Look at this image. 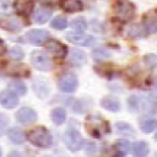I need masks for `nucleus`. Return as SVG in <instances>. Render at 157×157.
<instances>
[{
	"mask_svg": "<svg viewBox=\"0 0 157 157\" xmlns=\"http://www.w3.org/2000/svg\"><path fill=\"white\" fill-rule=\"evenodd\" d=\"M86 129L93 137H101L109 132V124L99 115H88L86 119Z\"/></svg>",
	"mask_w": 157,
	"mask_h": 157,
	"instance_id": "obj_2",
	"label": "nucleus"
},
{
	"mask_svg": "<svg viewBox=\"0 0 157 157\" xmlns=\"http://www.w3.org/2000/svg\"><path fill=\"white\" fill-rule=\"evenodd\" d=\"M36 119H37V113L29 107L20 108L16 112V120L21 124H31L34 123Z\"/></svg>",
	"mask_w": 157,
	"mask_h": 157,
	"instance_id": "obj_11",
	"label": "nucleus"
},
{
	"mask_svg": "<svg viewBox=\"0 0 157 157\" xmlns=\"http://www.w3.org/2000/svg\"><path fill=\"white\" fill-rule=\"evenodd\" d=\"M70 60H71V63H72L74 65H76V66H81V65L86 64V61H87V56H86V54H85L82 50H80V49H75V50L71 52Z\"/></svg>",
	"mask_w": 157,
	"mask_h": 157,
	"instance_id": "obj_18",
	"label": "nucleus"
},
{
	"mask_svg": "<svg viewBox=\"0 0 157 157\" xmlns=\"http://www.w3.org/2000/svg\"><path fill=\"white\" fill-rule=\"evenodd\" d=\"M50 118H52V120H53L54 124L61 125V124L65 121V119H66V112H65L64 108L56 107V108H54V109L50 112Z\"/></svg>",
	"mask_w": 157,
	"mask_h": 157,
	"instance_id": "obj_17",
	"label": "nucleus"
},
{
	"mask_svg": "<svg viewBox=\"0 0 157 157\" xmlns=\"http://www.w3.org/2000/svg\"><path fill=\"white\" fill-rule=\"evenodd\" d=\"M128 104H129L130 110L136 112V110L139 109V105H140V99H139L136 96H130V97L128 98Z\"/></svg>",
	"mask_w": 157,
	"mask_h": 157,
	"instance_id": "obj_33",
	"label": "nucleus"
},
{
	"mask_svg": "<svg viewBox=\"0 0 157 157\" xmlns=\"http://www.w3.org/2000/svg\"><path fill=\"white\" fill-rule=\"evenodd\" d=\"M153 87H155V90L157 91V75H156L155 78H153Z\"/></svg>",
	"mask_w": 157,
	"mask_h": 157,
	"instance_id": "obj_36",
	"label": "nucleus"
},
{
	"mask_svg": "<svg viewBox=\"0 0 157 157\" xmlns=\"http://www.w3.org/2000/svg\"><path fill=\"white\" fill-rule=\"evenodd\" d=\"M101 105L109 112H119L120 110V102L118 98H115L113 96L103 97L101 99Z\"/></svg>",
	"mask_w": 157,
	"mask_h": 157,
	"instance_id": "obj_14",
	"label": "nucleus"
},
{
	"mask_svg": "<svg viewBox=\"0 0 157 157\" xmlns=\"http://www.w3.org/2000/svg\"><path fill=\"white\" fill-rule=\"evenodd\" d=\"M156 157H157V155H156Z\"/></svg>",
	"mask_w": 157,
	"mask_h": 157,
	"instance_id": "obj_41",
	"label": "nucleus"
},
{
	"mask_svg": "<svg viewBox=\"0 0 157 157\" xmlns=\"http://www.w3.org/2000/svg\"><path fill=\"white\" fill-rule=\"evenodd\" d=\"M115 129L119 134H123V135H126V136H132L134 135V129L128 123L119 121V123L115 124Z\"/></svg>",
	"mask_w": 157,
	"mask_h": 157,
	"instance_id": "obj_26",
	"label": "nucleus"
},
{
	"mask_svg": "<svg viewBox=\"0 0 157 157\" xmlns=\"http://www.w3.org/2000/svg\"><path fill=\"white\" fill-rule=\"evenodd\" d=\"M7 157H21V156H20V153H18V152H11Z\"/></svg>",
	"mask_w": 157,
	"mask_h": 157,
	"instance_id": "obj_35",
	"label": "nucleus"
},
{
	"mask_svg": "<svg viewBox=\"0 0 157 157\" xmlns=\"http://www.w3.org/2000/svg\"><path fill=\"white\" fill-rule=\"evenodd\" d=\"M7 136H9V139L13 144H17V145H20V144H22L25 141V134L18 128H11V129H9Z\"/></svg>",
	"mask_w": 157,
	"mask_h": 157,
	"instance_id": "obj_19",
	"label": "nucleus"
},
{
	"mask_svg": "<svg viewBox=\"0 0 157 157\" xmlns=\"http://www.w3.org/2000/svg\"><path fill=\"white\" fill-rule=\"evenodd\" d=\"M92 58L96 60V61H104L107 59L110 58V52L104 49V48H94L92 50Z\"/></svg>",
	"mask_w": 157,
	"mask_h": 157,
	"instance_id": "obj_23",
	"label": "nucleus"
},
{
	"mask_svg": "<svg viewBox=\"0 0 157 157\" xmlns=\"http://www.w3.org/2000/svg\"><path fill=\"white\" fill-rule=\"evenodd\" d=\"M27 139L29 140L31 144H33L34 146L42 147V148L50 147L53 144V137L50 132L48 131V129H45L44 126H37L32 129L27 134Z\"/></svg>",
	"mask_w": 157,
	"mask_h": 157,
	"instance_id": "obj_1",
	"label": "nucleus"
},
{
	"mask_svg": "<svg viewBox=\"0 0 157 157\" xmlns=\"http://www.w3.org/2000/svg\"><path fill=\"white\" fill-rule=\"evenodd\" d=\"M0 104L6 109H13L18 104L17 93L11 90H2L0 92Z\"/></svg>",
	"mask_w": 157,
	"mask_h": 157,
	"instance_id": "obj_10",
	"label": "nucleus"
},
{
	"mask_svg": "<svg viewBox=\"0 0 157 157\" xmlns=\"http://www.w3.org/2000/svg\"><path fill=\"white\" fill-rule=\"evenodd\" d=\"M144 26L147 31V33H157V18L156 17H150L148 15L145 17Z\"/></svg>",
	"mask_w": 157,
	"mask_h": 157,
	"instance_id": "obj_25",
	"label": "nucleus"
},
{
	"mask_svg": "<svg viewBox=\"0 0 157 157\" xmlns=\"http://www.w3.org/2000/svg\"><path fill=\"white\" fill-rule=\"evenodd\" d=\"M31 63H32V65H33L37 70H39V71H45V72H48V71H50L52 67H53V61H52V59H50L47 54H44L43 52H39V50H34V52L31 53Z\"/></svg>",
	"mask_w": 157,
	"mask_h": 157,
	"instance_id": "obj_5",
	"label": "nucleus"
},
{
	"mask_svg": "<svg viewBox=\"0 0 157 157\" xmlns=\"http://www.w3.org/2000/svg\"><path fill=\"white\" fill-rule=\"evenodd\" d=\"M78 85L77 76L74 72H65L63 74L58 80V87L60 91L65 93H72L76 91Z\"/></svg>",
	"mask_w": 157,
	"mask_h": 157,
	"instance_id": "obj_6",
	"label": "nucleus"
},
{
	"mask_svg": "<svg viewBox=\"0 0 157 157\" xmlns=\"http://www.w3.org/2000/svg\"><path fill=\"white\" fill-rule=\"evenodd\" d=\"M50 17H52V10L49 7H45V6L38 7L33 12V20H34V22H37L39 25L45 23L48 20H50Z\"/></svg>",
	"mask_w": 157,
	"mask_h": 157,
	"instance_id": "obj_13",
	"label": "nucleus"
},
{
	"mask_svg": "<svg viewBox=\"0 0 157 157\" xmlns=\"http://www.w3.org/2000/svg\"><path fill=\"white\" fill-rule=\"evenodd\" d=\"M147 34V31L144 25H134L129 29V36L132 38H141Z\"/></svg>",
	"mask_w": 157,
	"mask_h": 157,
	"instance_id": "obj_24",
	"label": "nucleus"
},
{
	"mask_svg": "<svg viewBox=\"0 0 157 157\" xmlns=\"http://www.w3.org/2000/svg\"><path fill=\"white\" fill-rule=\"evenodd\" d=\"M130 147H131V145L128 140H118L117 144H115V148L123 155H125L130 150Z\"/></svg>",
	"mask_w": 157,
	"mask_h": 157,
	"instance_id": "obj_32",
	"label": "nucleus"
},
{
	"mask_svg": "<svg viewBox=\"0 0 157 157\" xmlns=\"http://www.w3.org/2000/svg\"><path fill=\"white\" fill-rule=\"evenodd\" d=\"M134 157H146L148 155V145L145 141H137L131 147Z\"/></svg>",
	"mask_w": 157,
	"mask_h": 157,
	"instance_id": "obj_16",
	"label": "nucleus"
},
{
	"mask_svg": "<svg viewBox=\"0 0 157 157\" xmlns=\"http://www.w3.org/2000/svg\"><path fill=\"white\" fill-rule=\"evenodd\" d=\"M9 88L11 91H13L15 93L20 94V96H23L27 93V87L26 85L22 82V81H18V80H12L9 82Z\"/></svg>",
	"mask_w": 157,
	"mask_h": 157,
	"instance_id": "obj_22",
	"label": "nucleus"
},
{
	"mask_svg": "<svg viewBox=\"0 0 157 157\" xmlns=\"http://www.w3.org/2000/svg\"><path fill=\"white\" fill-rule=\"evenodd\" d=\"M113 11L118 18L129 21L135 15V6L129 0H115L113 4Z\"/></svg>",
	"mask_w": 157,
	"mask_h": 157,
	"instance_id": "obj_3",
	"label": "nucleus"
},
{
	"mask_svg": "<svg viewBox=\"0 0 157 157\" xmlns=\"http://www.w3.org/2000/svg\"><path fill=\"white\" fill-rule=\"evenodd\" d=\"M144 63L147 67L150 69H155L157 67V54H153V53H148L144 56Z\"/></svg>",
	"mask_w": 157,
	"mask_h": 157,
	"instance_id": "obj_30",
	"label": "nucleus"
},
{
	"mask_svg": "<svg viewBox=\"0 0 157 157\" xmlns=\"http://www.w3.org/2000/svg\"><path fill=\"white\" fill-rule=\"evenodd\" d=\"M6 50V47H5V43L2 42V39H0V55H2Z\"/></svg>",
	"mask_w": 157,
	"mask_h": 157,
	"instance_id": "obj_34",
	"label": "nucleus"
},
{
	"mask_svg": "<svg viewBox=\"0 0 157 157\" xmlns=\"http://www.w3.org/2000/svg\"><path fill=\"white\" fill-rule=\"evenodd\" d=\"M64 142L66 145V147L70 151H78L83 147V139L81 137L78 130L74 129V128H69L66 129V131L64 132Z\"/></svg>",
	"mask_w": 157,
	"mask_h": 157,
	"instance_id": "obj_4",
	"label": "nucleus"
},
{
	"mask_svg": "<svg viewBox=\"0 0 157 157\" xmlns=\"http://www.w3.org/2000/svg\"><path fill=\"white\" fill-rule=\"evenodd\" d=\"M0 157H1V148H0Z\"/></svg>",
	"mask_w": 157,
	"mask_h": 157,
	"instance_id": "obj_38",
	"label": "nucleus"
},
{
	"mask_svg": "<svg viewBox=\"0 0 157 157\" xmlns=\"http://www.w3.org/2000/svg\"><path fill=\"white\" fill-rule=\"evenodd\" d=\"M90 105H91V102L88 101V99H86V98H83V99H78V101H76V103L74 104V110L75 112H77V113H83V112H86L88 108H90Z\"/></svg>",
	"mask_w": 157,
	"mask_h": 157,
	"instance_id": "obj_29",
	"label": "nucleus"
},
{
	"mask_svg": "<svg viewBox=\"0 0 157 157\" xmlns=\"http://www.w3.org/2000/svg\"><path fill=\"white\" fill-rule=\"evenodd\" d=\"M0 26H1V22H0Z\"/></svg>",
	"mask_w": 157,
	"mask_h": 157,
	"instance_id": "obj_40",
	"label": "nucleus"
},
{
	"mask_svg": "<svg viewBox=\"0 0 157 157\" xmlns=\"http://www.w3.org/2000/svg\"><path fill=\"white\" fill-rule=\"evenodd\" d=\"M157 128V119L153 118H145L140 121V129L145 132V134H150L155 129Z\"/></svg>",
	"mask_w": 157,
	"mask_h": 157,
	"instance_id": "obj_20",
	"label": "nucleus"
},
{
	"mask_svg": "<svg viewBox=\"0 0 157 157\" xmlns=\"http://www.w3.org/2000/svg\"><path fill=\"white\" fill-rule=\"evenodd\" d=\"M25 40L32 45H40L43 43H45L49 38V32L45 29H40V28H36V29H31L28 31L25 36H23Z\"/></svg>",
	"mask_w": 157,
	"mask_h": 157,
	"instance_id": "obj_8",
	"label": "nucleus"
},
{
	"mask_svg": "<svg viewBox=\"0 0 157 157\" xmlns=\"http://www.w3.org/2000/svg\"><path fill=\"white\" fill-rule=\"evenodd\" d=\"M67 20L64 17V16H55L52 22H50V26L55 29H65L67 27Z\"/></svg>",
	"mask_w": 157,
	"mask_h": 157,
	"instance_id": "obj_27",
	"label": "nucleus"
},
{
	"mask_svg": "<svg viewBox=\"0 0 157 157\" xmlns=\"http://www.w3.org/2000/svg\"><path fill=\"white\" fill-rule=\"evenodd\" d=\"M1 27L10 32H18L22 28V25L16 18H7L1 23Z\"/></svg>",
	"mask_w": 157,
	"mask_h": 157,
	"instance_id": "obj_21",
	"label": "nucleus"
},
{
	"mask_svg": "<svg viewBox=\"0 0 157 157\" xmlns=\"http://www.w3.org/2000/svg\"><path fill=\"white\" fill-rule=\"evenodd\" d=\"M44 48L47 49V52H49L58 59H63L67 53V47L58 39H48L44 43Z\"/></svg>",
	"mask_w": 157,
	"mask_h": 157,
	"instance_id": "obj_9",
	"label": "nucleus"
},
{
	"mask_svg": "<svg viewBox=\"0 0 157 157\" xmlns=\"http://www.w3.org/2000/svg\"><path fill=\"white\" fill-rule=\"evenodd\" d=\"M71 28L82 33L85 29H87V21L83 17H77L71 22Z\"/></svg>",
	"mask_w": 157,
	"mask_h": 157,
	"instance_id": "obj_28",
	"label": "nucleus"
},
{
	"mask_svg": "<svg viewBox=\"0 0 157 157\" xmlns=\"http://www.w3.org/2000/svg\"><path fill=\"white\" fill-rule=\"evenodd\" d=\"M155 139H156V141H157V132H156V135H155Z\"/></svg>",
	"mask_w": 157,
	"mask_h": 157,
	"instance_id": "obj_37",
	"label": "nucleus"
},
{
	"mask_svg": "<svg viewBox=\"0 0 157 157\" xmlns=\"http://www.w3.org/2000/svg\"><path fill=\"white\" fill-rule=\"evenodd\" d=\"M13 7H15L16 12H18L20 15L27 16V15L32 13V11L34 9V1L33 0H15Z\"/></svg>",
	"mask_w": 157,
	"mask_h": 157,
	"instance_id": "obj_12",
	"label": "nucleus"
},
{
	"mask_svg": "<svg viewBox=\"0 0 157 157\" xmlns=\"http://www.w3.org/2000/svg\"><path fill=\"white\" fill-rule=\"evenodd\" d=\"M45 157H49V156H45Z\"/></svg>",
	"mask_w": 157,
	"mask_h": 157,
	"instance_id": "obj_39",
	"label": "nucleus"
},
{
	"mask_svg": "<svg viewBox=\"0 0 157 157\" xmlns=\"http://www.w3.org/2000/svg\"><path fill=\"white\" fill-rule=\"evenodd\" d=\"M9 55H10L11 59H13V60H16V61H20V60L23 59L25 53H23V50H22L21 48H18V47H12V48H10V50H9Z\"/></svg>",
	"mask_w": 157,
	"mask_h": 157,
	"instance_id": "obj_31",
	"label": "nucleus"
},
{
	"mask_svg": "<svg viewBox=\"0 0 157 157\" xmlns=\"http://www.w3.org/2000/svg\"><path fill=\"white\" fill-rule=\"evenodd\" d=\"M61 7L66 12H78L82 10L83 5L80 0H61Z\"/></svg>",
	"mask_w": 157,
	"mask_h": 157,
	"instance_id": "obj_15",
	"label": "nucleus"
},
{
	"mask_svg": "<svg viewBox=\"0 0 157 157\" xmlns=\"http://www.w3.org/2000/svg\"><path fill=\"white\" fill-rule=\"evenodd\" d=\"M65 38L76 44V45H80V47H91L96 43V38L93 36H90V34H83L81 32H67L65 34Z\"/></svg>",
	"mask_w": 157,
	"mask_h": 157,
	"instance_id": "obj_7",
	"label": "nucleus"
}]
</instances>
